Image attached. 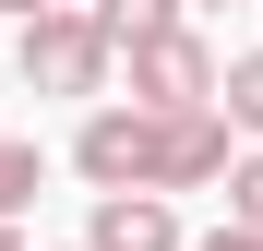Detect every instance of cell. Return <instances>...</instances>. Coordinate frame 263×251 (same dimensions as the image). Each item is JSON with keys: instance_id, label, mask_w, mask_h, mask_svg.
Listing matches in <instances>:
<instances>
[{"instance_id": "cell-1", "label": "cell", "mask_w": 263, "mask_h": 251, "mask_svg": "<svg viewBox=\"0 0 263 251\" xmlns=\"http://www.w3.org/2000/svg\"><path fill=\"white\" fill-rule=\"evenodd\" d=\"M12 72H24V96H108V72H120V48H108V24L96 12H36L24 24V48H12Z\"/></svg>"}, {"instance_id": "cell-5", "label": "cell", "mask_w": 263, "mask_h": 251, "mask_svg": "<svg viewBox=\"0 0 263 251\" xmlns=\"http://www.w3.org/2000/svg\"><path fill=\"white\" fill-rule=\"evenodd\" d=\"M96 24H108V48L132 60L144 36H167V24H192V0H96Z\"/></svg>"}, {"instance_id": "cell-8", "label": "cell", "mask_w": 263, "mask_h": 251, "mask_svg": "<svg viewBox=\"0 0 263 251\" xmlns=\"http://www.w3.org/2000/svg\"><path fill=\"white\" fill-rule=\"evenodd\" d=\"M228 227H251V239H263V144L228 167Z\"/></svg>"}, {"instance_id": "cell-6", "label": "cell", "mask_w": 263, "mask_h": 251, "mask_svg": "<svg viewBox=\"0 0 263 251\" xmlns=\"http://www.w3.org/2000/svg\"><path fill=\"white\" fill-rule=\"evenodd\" d=\"M36 180H48V156H36L24 132H0V227H24V203H36Z\"/></svg>"}, {"instance_id": "cell-11", "label": "cell", "mask_w": 263, "mask_h": 251, "mask_svg": "<svg viewBox=\"0 0 263 251\" xmlns=\"http://www.w3.org/2000/svg\"><path fill=\"white\" fill-rule=\"evenodd\" d=\"M0 251H36V239H24V227H0Z\"/></svg>"}, {"instance_id": "cell-12", "label": "cell", "mask_w": 263, "mask_h": 251, "mask_svg": "<svg viewBox=\"0 0 263 251\" xmlns=\"http://www.w3.org/2000/svg\"><path fill=\"white\" fill-rule=\"evenodd\" d=\"M192 12H215V0H192Z\"/></svg>"}, {"instance_id": "cell-10", "label": "cell", "mask_w": 263, "mask_h": 251, "mask_svg": "<svg viewBox=\"0 0 263 251\" xmlns=\"http://www.w3.org/2000/svg\"><path fill=\"white\" fill-rule=\"evenodd\" d=\"M0 12H24V24H36V12H60V0H0Z\"/></svg>"}, {"instance_id": "cell-4", "label": "cell", "mask_w": 263, "mask_h": 251, "mask_svg": "<svg viewBox=\"0 0 263 251\" xmlns=\"http://www.w3.org/2000/svg\"><path fill=\"white\" fill-rule=\"evenodd\" d=\"M84 251H192V227H180V203H167V191H96Z\"/></svg>"}, {"instance_id": "cell-2", "label": "cell", "mask_w": 263, "mask_h": 251, "mask_svg": "<svg viewBox=\"0 0 263 251\" xmlns=\"http://www.w3.org/2000/svg\"><path fill=\"white\" fill-rule=\"evenodd\" d=\"M228 96V60L203 48V24H167L132 48V108H156V120H180V108H215Z\"/></svg>"}, {"instance_id": "cell-3", "label": "cell", "mask_w": 263, "mask_h": 251, "mask_svg": "<svg viewBox=\"0 0 263 251\" xmlns=\"http://www.w3.org/2000/svg\"><path fill=\"white\" fill-rule=\"evenodd\" d=\"M72 167H84V191H144L156 180V108H96L72 132Z\"/></svg>"}, {"instance_id": "cell-9", "label": "cell", "mask_w": 263, "mask_h": 251, "mask_svg": "<svg viewBox=\"0 0 263 251\" xmlns=\"http://www.w3.org/2000/svg\"><path fill=\"white\" fill-rule=\"evenodd\" d=\"M192 251H263V239H251V227H203Z\"/></svg>"}, {"instance_id": "cell-7", "label": "cell", "mask_w": 263, "mask_h": 251, "mask_svg": "<svg viewBox=\"0 0 263 251\" xmlns=\"http://www.w3.org/2000/svg\"><path fill=\"white\" fill-rule=\"evenodd\" d=\"M215 108H228V132H251V144H263V48H239V60H228V96H215Z\"/></svg>"}]
</instances>
